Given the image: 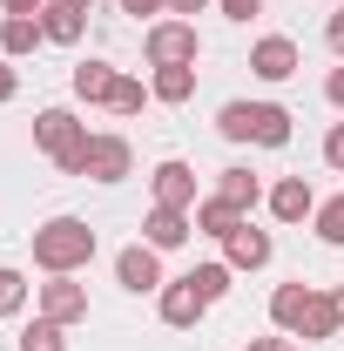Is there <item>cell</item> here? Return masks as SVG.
Segmentation results:
<instances>
[{"mask_svg": "<svg viewBox=\"0 0 344 351\" xmlns=\"http://www.w3.org/2000/svg\"><path fill=\"white\" fill-rule=\"evenodd\" d=\"M250 75H257V82H291V75H297V41H291V34H263V41L250 47Z\"/></svg>", "mask_w": 344, "mask_h": 351, "instance_id": "52a82bcc", "label": "cell"}, {"mask_svg": "<svg viewBox=\"0 0 344 351\" xmlns=\"http://www.w3.org/2000/svg\"><path fill=\"white\" fill-rule=\"evenodd\" d=\"M82 21H88V14H82V7H68V0H47V7H41V34L54 47H75V41H82Z\"/></svg>", "mask_w": 344, "mask_h": 351, "instance_id": "e0dca14e", "label": "cell"}, {"mask_svg": "<svg viewBox=\"0 0 344 351\" xmlns=\"http://www.w3.org/2000/svg\"><path fill=\"white\" fill-rule=\"evenodd\" d=\"M41 41H47L41 14H7V21H0V54H7V61H14V54H34Z\"/></svg>", "mask_w": 344, "mask_h": 351, "instance_id": "2e32d148", "label": "cell"}, {"mask_svg": "<svg viewBox=\"0 0 344 351\" xmlns=\"http://www.w3.org/2000/svg\"><path fill=\"white\" fill-rule=\"evenodd\" d=\"M21 351H68V324H54V317H34V324L21 331Z\"/></svg>", "mask_w": 344, "mask_h": 351, "instance_id": "603a6c76", "label": "cell"}, {"mask_svg": "<svg viewBox=\"0 0 344 351\" xmlns=\"http://www.w3.org/2000/svg\"><path fill=\"white\" fill-rule=\"evenodd\" d=\"M297 338H344V317H338V298L331 291H310V311H304Z\"/></svg>", "mask_w": 344, "mask_h": 351, "instance_id": "ac0fdd59", "label": "cell"}, {"mask_svg": "<svg viewBox=\"0 0 344 351\" xmlns=\"http://www.w3.org/2000/svg\"><path fill=\"white\" fill-rule=\"evenodd\" d=\"M156 304H162V324H175V331H189V324H196V317H203V298H196V284H189V277H175V284H162V291H156Z\"/></svg>", "mask_w": 344, "mask_h": 351, "instance_id": "4fadbf2b", "label": "cell"}, {"mask_svg": "<svg viewBox=\"0 0 344 351\" xmlns=\"http://www.w3.org/2000/svg\"><path fill=\"white\" fill-rule=\"evenodd\" d=\"M142 101H149V88L135 82V75H115V95H108V108H115V115H135Z\"/></svg>", "mask_w": 344, "mask_h": 351, "instance_id": "484cf974", "label": "cell"}, {"mask_svg": "<svg viewBox=\"0 0 344 351\" xmlns=\"http://www.w3.org/2000/svg\"><path fill=\"white\" fill-rule=\"evenodd\" d=\"M304 311H310V284H277V291H270V324H277L284 338H297Z\"/></svg>", "mask_w": 344, "mask_h": 351, "instance_id": "5bb4252c", "label": "cell"}, {"mask_svg": "<svg viewBox=\"0 0 344 351\" xmlns=\"http://www.w3.org/2000/svg\"><path fill=\"white\" fill-rule=\"evenodd\" d=\"M142 54H149V68H189V61L203 54L196 21H156V27H149V41H142Z\"/></svg>", "mask_w": 344, "mask_h": 351, "instance_id": "277c9868", "label": "cell"}, {"mask_svg": "<svg viewBox=\"0 0 344 351\" xmlns=\"http://www.w3.org/2000/svg\"><path fill=\"white\" fill-rule=\"evenodd\" d=\"M34 149L54 156L61 176H88V122H75L68 108H41L34 115Z\"/></svg>", "mask_w": 344, "mask_h": 351, "instance_id": "3957f363", "label": "cell"}, {"mask_svg": "<svg viewBox=\"0 0 344 351\" xmlns=\"http://www.w3.org/2000/svg\"><path fill=\"white\" fill-rule=\"evenodd\" d=\"M324 162L344 169V122H331V135H324Z\"/></svg>", "mask_w": 344, "mask_h": 351, "instance_id": "4316f807", "label": "cell"}, {"mask_svg": "<svg viewBox=\"0 0 344 351\" xmlns=\"http://www.w3.org/2000/svg\"><path fill=\"white\" fill-rule=\"evenodd\" d=\"M149 189H156V203L162 210H196L203 196H196V169L182 162V156H169V162H156V176H149Z\"/></svg>", "mask_w": 344, "mask_h": 351, "instance_id": "8992f818", "label": "cell"}, {"mask_svg": "<svg viewBox=\"0 0 344 351\" xmlns=\"http://www.w3.org/2000/svg\"><path fill=\"white\" fill-rule=\"evenodd\" d=\"M14 88H21V75H14V68L0 61V101H14Z\"/></svg>", "mask_w": 344, "mask_h": 351, "instance_id": "836d02e7", "label": "cell"}, {"mask_svg": "<svg viewBox=\"0 0 344 351\" xmlns=\"http://www.w3.org/2000/svg\"><path fill=\"white\" fill-rule=\"evenodd\" d=\"M27 311V277L14 263H0V317H21Z\"/></svg>", "mask_w": 344, "mask_h": 351, "instance_id": "cb8c5ba5", "label": "cell"}, {"mask_svg": "<svg viewBox=\"0 0 344 351\" xmlns=\"http://www.w3.org/2000/svg\"><path fill=\"white\" fill-rule=\"evenodd\" d=\"M223 250H230V257H223L230 270H263L277 243H270V230H250V223H243V230H230V237H223Z\"/></svg>", "mask_w": 344, "mask_h": 351, "instance_id": "7c38bea8", "label": "cell"}, {"mask_svg": "<svg viewBox=\"0 0 344 351\" xmlns=\"http://www.w3.org/2000/svg\"><path fill=\"white\" fill-rule=\"evenodd\" d=\"M216 135H230V142H263V149H284V142H291V108H277V101H223Z\"/></svg>", "mask_w": 344, "mask_h": 351, "instance_id": "7a4b0ae2", "label": "cell"}, {"mask_svg": "<svg viewBox=\"0 0 344 351\" xmlns=\"http://www.w3.org/2000/svg\"><path fill=\"white\" fill-rule=\"evenodd\" d=\"M243 351H297V338H284V331H277V338H250Z\"/></svg>", "mask_w": 344, "mask_h": 351, "instance_id": "1f68e13d", "label": "cell"}, {"mask_svg": "<svg viewBox=\"0 0 344 351\" xmlns=\"http://www.w3.org/2000/svg\"><path fill=\"white\" fill-rule=\"evenodd\" d=\"M75 95H82V101H108V95H115V68H108V61H82V68H75Z\"/></svg>", "mask_w": 344, "mask_h": 351, "instance_id": "44dd1931", "label": "cell"}, {"mask_svg": "<svg viewBox=\"0 0 344 351\" xmlns=\"http://www.w3.org/2000/svg\"><path fill=\"white\" fill-rule=\"evenodd\" d=\"M270 217H277V223H304V217H317V189H310L304 176H284V182L270 189Z\"/></svg>", "mask_w": 344, "mask_h": 351, "instance_id": "8fae6325", "label": "cell"}, {"mask_svg": "<svg viewBox=\"0 0 344 351\" xmlns=\"http://www.w3.org/2000/svg\"><path fill=\"white\" fill-rule=\"evenodd\" d=\"M34 263H41L47 277H75L95 263V230L82 217H47L34 230Z\"/></svg>", "mask_w": 344, "mask_h": 351, "instance_id": "6da1fadb", "label": "cell"}, {"mask_svg": "<svg viewBox=\"0 0 344 351\" xmlns=\"http://www.w3.org/2000/svg\"><path fill=\"white\" fill-rule=\"evenodd\" d=\"M41 317H54V324H82V317H88V284H75V277H47V284H41Z\"/></svg>", "mask_w": 344, "mask_h": 351, "instance_id": "9c48e42d", "label": "cell"}, {"mask_svg": "<svg viewBox=\"0 0 344 351\" xmlns=\"http://www.w3.org/2000/svg\"><path fill=\"white\" fill-rule=\"evenodd\" d=\"M189 237H196V217H189V210H162V203H156V210L142 217V243H149V250H182Z\"/></svg>", "mask_w": 344, "mask_h": 351, "instance_id": "ba28073f", "label": "cell"}, {"mask_svg": "<svg viewBox=\"0 0 344 351\" xmlns=\"http://www.w3.org/2000/svg\"><path fill=\"white\" fill-rule=\"evenodd\" d=\"M203 7H210V0H169V14H175V21H189V14H203Z\"/></svg>", "mask_w": 344, "mask_h": 351, "instance_id": "d6a6232c", "label": "cell"}, {"mask_svg": "<svg viewBox=\"0 0 344 351\" xmlns=\"http://www.w3.org/2000/svg\"><path fill=\"white\" fill-rule=\"evenodd\" d=\"M216 7H223L230 21H257V14H263V0H216Z\"/></svg>", "mask_w": 344, "mask_h": 351, "instance_id": "83f0119b", "label": "cell"}, {"mask_svg": "<svg viewBox=\"0 0 344 351\" xmlns=\"http://www.w3.org/2000/svg\"><path fill=\"white\" fill-rule=\"evenodd\" d=\"M317 237H324V243H331V250H344V196H331V203H317Z\"/></svg>", "mask_w": 344, "mask_h": 351, "instance_id": "d4e9b609", "label": "cell"}, {"mask_svg": "<svg viewBox=\"0 0 344 351\" xmlns=\"http://www.w3.org/2000/svg\"><path fill=\"white\" fill-rule=\"evenodd\" d=\"M189 217H196V237H216V243H223L230 230H243V223H250L243 210H236V203H223V196H203Z\"/></svg>", "mask_w": 344, "mask_h": 351, "instance_id": "9a60e30c", "label": "cell"}, {"mask_svg": "<svg viewBox=\"0 0 344 351\" xmlns=\"http://www.w3.org/2000/svg\"><path fill=\"white\" fill-rule=\"evenodd\" d=\"M129 169H135V149L122 135H88V176L95 182H122Z\"/></svg>", "mask_w": 344, "mask_h": 351, "instance_id": "30bf717a", "label": "cell"}, {"mask_svg": "<svg viewBox=\"0 0 344 351\" xmlns=\"http://www.w3.org/2000/svg\"><path fill=\"white\" fill-rule=\"evenodd\" d=\"M122 14H135V21H149V14H169V0H122Z\"/></svg>", "mask_w": 344, "mask_h": 351, "instance_id": "f1b7e54d", "label": "cell"}, {"mask_svg": "<svg viewBox=\"0 0 344 351\" xmlns=\"http://www.w3.org/2000/svg\"><path fill=\"white\" fill-rule=\"evenodd\" d=\"M115 284L122 291H162L169 277H162V250H149V243H129V250H115Z\"/></svg>", "mask_w": 344, "mask_h": 351, "instance_id": "5b68a950", "label": "cell"}, {"mask_svg": "<svg viewBox=\"0 0 344 351\" xmlns=\"http://www.w3.org/2000/svg\"><path fill=\"white\" fill-rule=\"evenodd\" d=\"M331 298H338V317H344V284H338V291H331Z\"/></svg>", "mask_w": 344, "mask_h": 351, "instance_id": "d590c367", "label": "cell"}, {"mask_svg": "<svg viewBox=\"0 0 344 351\" xmlns=\"http://www.w3.org/2000/svg\"><path fill=\"white\" fill-rule=\"evenodd\" d=\"M216 196H223V203H236V210L250 217V210L263 203V182H257L250 169H216Z\"/></svg>", "mask_w": 344, "mask_h": 351, "instance_id": "d6986e66", "label": "cell"}, {"mask_svg": "<svg viewBox=\"0 0 344 351\" xmlns=\"http://www.w3.org/2000/svg\"><path fill=\"white\" fill-rule=\"evenodd\" d=\"M324 41H331V54H344V7L331 14V21H324Z\"/></svg>", "mask_w": 344, "mask_h": 351, "instance_id": "4dcf8cb0", "label": "cell"}, {"mask_svg": "<svg viewBox=\"0 0 344 351\" xmlns=\"http://www.w3.org/2000/svg\"><path fill=\"white\" fill-rule=\"evenodd\" d=\"M68 7H82V14H88V7H95V0H68Z\"/></svg>", "mask_w": 344, "mask_h": 351, "instance_id": "8d00e7d4", "label": "cell"}, {"mask_svg": "<svg viewBox=\"0 0 344 351\" xmlns=\"http://www.w3.org/2000/svg\"><path fill=\"white\" fill-rule=\"evenodd\" d=\"M0 7H7V14H41L47 0H0Z\"/></svg>", "mask_w": 344, "mask_h": 351, "instance_id": "e575fe53", "label": "cell"}, {"mask_svg": "<svg viewBox=\"0 0 344 351\" xmlns=\"http://www.w3.org/2000/svg\"><path fill=\"white\" fill-rule=\"evenodd\" d=\"M324 101H331V108H344V68H331V75H324Z\"/></svg>", "mask_w": 344, "mask_h": 351, "instance_id": "f546056e", "label": "cell"}, {"mask_svg": "<svg viewBox=\"0 0 344 351\" xmlns=\"http://www.w3.org/2000/svg\"><path fill=\"white\" fill-rule=\"evenodd\" d=\"M149 95H156V101H189V95H196V61H189V68H156V82H149Z\"/></svg>", "mask_w": 344, "mask_h": 351, "instance_id": "ffe728a7", "label": "cell"}, {"mask_svg": "<svg viewBox=\"0 0 344 351\" xmlns=\"http://www.w3.org/2000/svg\"><path fill=\"white\" fill-rule=\"evenodd\" d=\"M230 277H236L230 263H196V270H189V284H196L203 304H223V298H230Z\"/></svg>", "mask_w": 344, "mask_h": 351, "instance_id": "7402d4cb", "label": "cell"}]
</instances>
